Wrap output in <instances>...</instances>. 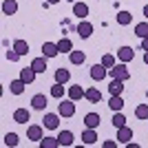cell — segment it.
<instances>
[{"label": "cell", "instance_id": "cell-29", "mask_svg": "<svg viewBox=\"0 0 148 148\" xmlns=\"http://www.w3.org/2000/svg\"><path fill=\"white\" fill-rule=\"evenodd\" d=\"M64 84H60V82H56L53 86H51V97H56V99H62L64 97Z\"/></svg>", "mask_w": 148, "mask_h": 148}, {"label": "cell", "instance_id": "cell-7", "mask_svg": "<svg viewBox=\"0 0 148 148\" xmlns=\"http://www.w3.org/2000/svg\"><path fill=\"white\" fill-rule=\"evenodd\" d=\"M36 71H33V66H25V69H20V80L25 82V84H33V82H36Z\"/></svg>", "mask_w": 148, "mask_h": 148}, {"label": "cell", "instance_id": "cell-27", "mask_svg": "<svg viewBox=\"0 0 148 148\" xmlns=\"http://www.w3.org/2000/svg\"><path fill=\"white\" fill-rule=\"evenodd\" d=\"M111 124L115 126V128H122V126H126V115H124L122 111L113 113V119H111Z\"/></svg>", "mask_w": 148, "mask_h": 148}, {"label": "cell", "instance_id": "cell-33", "mask_svg": "<svg viewBox=\"0 0 148 148\" xmlns=\"http://www.w3.org/2000/svg\"><path fill=\"white\" fill-rule=\"evenodd\" d=\"M2 142H5V146H18V142H20V137L16 135V133H7L5 135V139H2Z\"/></svg>", "mask_w": 148, "mask_h": 148}, {"label": "cell", "instance_id": "cell-30", "mask_svg": "<svg viewBox=\"0 0 148 148\" xmlns=\"http://www.w3.org/2000/svg\"><path fill=\"white\" fill-rule=\"evenodd\" d=\"M60 142H58V137H42L40 139V148H58Z\"/></svg>", "mask_w": 148, "mask_h": 148}, {"label": "cell", "instance_id": "cell-22", "mask_svg": "<svg viewBox=\"0 0 148 148\" xmlns=\"http://www.w3.org/2000/svg\"><path fill=\"white\" fill-rule=\"evenodd\" d=\"M122 91H124V82H122V80H115V77H111L108 93H111V95H122Z\"/></svg>", "mask_w": 148, "mask_h": 148}, {"label": "cell", "instance_id": "cell-24", "mask_svg": "<svg viewBox=\"0 0 148 148\" xmlns=\"http://www.w3.org/2000/svg\"><path fill=\"white\" fill-rule=\"evenodd\" d=\"M115 20H117V25L128 27L130 22H133V13H130V11H119L117 16H115Z\"/></svg>", "mask_w": 148, "mask_h": 148}, {"label": "cell", "instance_id": "cell-10", "mask_svg": "<svg viewBox=\"0 0 148 148\" xmlns=\"http://www.w3.org/2000/svg\"><path fill=\"white\" fill-rule=\"evenodd\" d=\"M42 56L44 58H58V56H60L58 42H44L42 44Z\"/></svg>", "mask_w": 148, "mask_h": 148}, {"label": "cell", "instance_id": "cell-21", "mask_svg": "<svg viewBox=\"0 0 148 148\" xmlns=\"http://www.w3.org/2000/svg\"><path fill=\"white\" fill-rule=\"evenodd\" d=\"M25 86H27V84L20 80V77H18V80H11V82H9V91H11L13 95H22V93H25Z\"/></svg>", "mask_w": 148, "mask_h": 148}, {"label": "cell", "instance_id": "cell-35", "mask_svg": "<svg viewBox=\"0 0 148 148\" xmlns=\"http://www.w3.org/2000/svg\"><path fill=\"white\" fill-rule=\"evenodd\" d=\"M102 64H104L106 69H113V66H115V56H111V53L102 56Z\"/></svg>", "mask_w": 148, "mask_h": 148}, {"label": "cell", "instance_id": "cell-18", "mask_svg": "<svg viewBox=\"0 0 148 148\" xmlns=\"http://www.w3.org/2000/svg\"><path fill=\"white\" fill-rule=\"evenodd\" d=\"M73 133L71 130H60V135H58V142H60V146H73Z\"/></svg>", "mask_w": 148, "mask_h": 148}, {"label": "cell", "instance_id": "cell-9", "mask_svg": "<svg viewBox=\"0 0 148 148\" xmlns=\"http://www.w3.org/2000/svg\"><path fill=\"white\" fill-rule=\"evenodd\" d=\"M77 36L84 38V40L91 38L93 36V25H91V22H86V20H80V22H77Z\"/></svg>", "mask_w": 148, "mask_h": 148}, {"label": "cell", "instance_id": "cell-42", "mask_svg": "<svg viewBox=\"0 0 148 148\" xmlns=\"http://www.w3.org/2000/svg\"><path fill=\"white\" fill-rule=\"evenodd\" d=\"M146 99H148V91H146Z\"/></svg>", "mask_w": 148, "mask_h": 148}, {"label": "cell", "instance_id": "cell-34", "mask_svg": "<svg viewBox=\"0 0 148 148\" xmlns=\"http://www.w3.org/2000/svg\"><path fill=\"white\" fill-rule=\"evenodd\" d=\"M135 117L137 119H148V104H139L135 108Z\"/></svg>", "mask_w": 148, "mask_h": 148}, {"label": "cell", "instance_id": "cell-26", "mask_svg": "<svg viewBox=\"0 0 148 148\" xmlns=\"http://www.w3.org/2000/svg\"><path fill=\"white\" fill-rule=\"evenodd\" d=\"M71 80V73H69V69H56V82H60V84H66V82Z\"/></svg>", "mask_w": 148, "mask_h": 148}, {"label": "cell", "instance_id": "cell-31", "mask_svg": "<svg viewBox=\"0 0 148 148\" xmlns=\"http://www.w3.org/2000/svg\"><path fill=\"white\" fill-rule=\"evenodd\" d=\"M13 49L18 51L20 56H27V53H29V42H27V40H16V42H13Z\"/></svg>", "mask_w": 148, "mask_h": 148}, {"label": "cell", "instance_id": "cell-19", "mask_svg": "<svg viewBox=\"0 0 148 148\" xmlns=\"http://www.w3.org/2000/svg\"><path fill=\"white\" fill-rule=\"evenodd\" d=\"M84 95H86V91H84V88H82L80 84H75V86H71V88H69V97L73 99V102H80V99L84 97Z\"/></svg>", "mask_w": 148, "mask_h": 148}, {"label": "cell", "instance_id": "cell-11", "mask_svg": "<svg viewBox=\"0 0 148 148\" xmlns=\"http://www.w3.org/2000/svg\"><path fill=\"white\" fill-rule=\"evenodd\" d=\"M29 119H31L29 108H16V111H13V122L16 124H27Z\"/></svg>", "mask_w": 148, "mask_h": 148}, {"label": "cell", "instance_id": "cell-15", "mask_svg": "<svg viewBox=\"0 0 148 148\" xmlns=\"http://www.w3.org/2000/svg\"><path fill=\"white\" fill-rule=\"evenodd\" d=\"M73 16H77L80 20H84L88 16V5L86 2H73Z\"/></svg>", "mask_w": 148, "mask_h": 148}, {"label": "cell", "instance_id": "cell-37", "mask_svg": "<svg viewBox=\"0 0 148 148\" xmlns=\"http://www.w3.org/2000/svg\"><path fill=\"white\" fill-rule=\"evenodd\" d=\"M117 144H119V142H113V139H108V142H104L102 146H104V148H117Z\"/></svg>", "mask_w": 148, "mask_h": 148}, {"label": "cell", "instance_id": "cell-41", "mask_svg": "<svg viewBox=\"0 0 148 148\" xmlns=\"http://www.w3.org/2000/svg\"><path fill=\"white\" fill-rule=\"evenodd\" d=\"M47 2H49V5H58V2H60V0H47Z\"/></svg>", "mask_w": 148, "mask_h": 148}, {"label": "cell", "instance_id": "cell-23", "mask_svg": "<svg viewBox=\"0 0 148 148\" xmlns=\"http://www.w3.org/2000/svg\"><path fill=\"white\" fill-rule=\"evenodd\" d=\"M84 97H86L91 104H97L99 99H102V93H99V88L91 86V88H86V95H84Z\"/></svg>", "mask_w": 148, "mask_h": 148}, {"label": "cell", "instance_id": "cell-32", "mask_svg": "<svg viewBox=\"0 0 148 148\" xmlns=\"http://www.w3.org/2000/svg\"><path fill=\"white\" fill-rule=\"evenodd\" d=\"M135 36H137V38H146V36H148V20L137 22V25H135Z\"/></svg>", "mask_w": 148, "mask_h": 148}, {"label": "cell", "instance_id": "cell-5", "mask_svg": "<svg viewBox=\"0 0 148 148\" xmlns=\"http://www.w3.org/2000/svg\"><path fill=\"white\" fill-rule=\"evenodd\" d=\"M106 75H108V69H106L104 64H102V62H99V64H93V66H91V80L102 82V80L106 77Z\"/></svg>", "mask_w": 148, "mask_h": 148}, {"label": "cell", "instance_id": "cell-2", "mask_svg": "<svg viewBox=\"0 0 148 148\" xmlns=\"http://www.w3.org/2000/svg\"><path fill=\"white\" fill-rule=\"evenodd\" d=\"M58 113H60L62 117H73V115H75V102L71 97L62 99L60 104H58Z\"/></svg>", "mask_w": 148, "mask_h": 148}, {"label": "cell", "instance_id": "cell-36", "mask_svg": "<svg viewBox=\"0 0 148 148\" xmlns=\"http://www.w3.org/2000/svg\"><path fill=\"white\" fill-rule=\"evenodd\" d=\"M5 58H7V60H9V62H18V60H20V58H22V56H20L18 51H16V49H13V47H11V49H9V51H7V53H5Z\"/></svg>", "mask_w": 148, "mask_h": 148}, {"label": "cell", "instance_id": "cell-20", "mask_svg": "<svg viewBox=\"0 0 148 148\" xmlns=\"http://www.w3.org/2000/svg\"><path fill=\"white\" fill-rule=\"evenodd\" d=\"M108 108H111L113 113L122 111V108H124V99H122V95H111V99H108Z\"/></svg>", "mask_w": 148, "mask_h": 148}, {"label": "cell", "instance_id": "cell-12", "mask_svg": "<svg viewBox=\"0 0 148 148\" xmlns=\"http://www.w3.org/2000/svg\"><path fill=\"white\" fill-rule=\"evenodd\" d=\"M133 139V128H128V126H122V128H117V142L119 144H126Z\"/></svg>", "mask_w": 148, "mask_h": 148}, {"label": "cell", "instance_id": "cell-8", "mask_svg": "<svg viewBox=\"0 0 148 148\" xmlns=\"http://www.w3.org/2000/svg\"><path fill=\"white\" fill-rule=\"evenodd\" d=\"M31 106H33L36 111H44V108L49 106V99H47V95L38 93V95H33V97H31Z\"/></svg>", "mask_w": 148, "mask_h": 148}, {"label": "cell", "instance_id": "cell-16", "mask_svg": "<svg viewBox=\"0 0 148 148\" xmlns=\"http://www.w3.org/2000/svg\"><path fill=\"white\" fill-rule=\"evenodd\" d=\"M47 60H49V58L40 56V58H36V60L31 62V66H33V71H36L38 75H40V73H47Z\"/></svg>", "mask_w": 148, "mask_h": 148}, {"label": "cell", "instance_id": "cell-40", "mask_svg": "<svg viewBox=\"0 0 148 148\" xmlns=\"http://www.w3.org/2000/svg\"><path fill=\"white\" fill-rule=\"evenodd\" d=\"M144 18H146V20H148V5H146V7H144Z\"/></svg>", "mask_w": 148, "mask_h": 148}, {"label": "cell", "instance_id": "cell-3", "mask_svg": "<svg viewBox=\"0 0 148 148\" xmlns=\"http://www.w3.org/2000/svg\"><path fill=\"white\" fill-rule=\"evenodd\" d=\"M42 137H44V130H42V126H40V124H31L29 128H27V139L40 144V139H42Z\"/></svg>", "mask_w": 148, "mask_h": 148}, {"label": "cell", "instance_id": "cell-38", "mask_svg": "<svg viewBox=\"0 0 148 148\" xmlns=\"http://www.w3.org/2000/svg\"><path fill=\"white\" fill-rule=\"evenodd\" d=\"M142 51H148V36L142 38Z\"/></svg>", "mask_w": 148, "mask_h": 148}, {"label": "cell", "instance_id": "cell-1", "mask_svg": "<svg viewBox=\"0 0 148 148\" xmlns=\"http://www.w3.org/2000/svg\"><path fill=\"white\" fill-rule=\"evenodd\" d=\"M108 75H111V77H115V80L126 82V80L130 77V71L126 69V62H119V64H115L113 69H108Z\"/></svg>", "mask_w": 148, "mask_h": 148}, {"label": "cell", "instance_id": "cell-13", "mask_svg": "<svg viewBox=\"0 0 148 148\" xmlns=\"http://www.w3.org/2000/svg\"><path fill=\"white\" fill-rule=\"evenodd\" d=\"M99 122H102L99 113H86V115H84V126H86V128H97Z\"/></svg>", "mask_w": 148, "mask_h": 148}, {"label": "cell", "instance_id": "cell-28", "mask_svg": "<svg viewBox=\"0 0 148 148\" xmlns=\"http://www.w3.org/2000/svg\"><path fill=\"white\" fill-rule=\"evenodd\" d=\"M58 49H60V53H71L73 51V42L69 38H62V40H58Z\"/></svg>", "mask_w": 148, "mask_h": 148}, {"label": "cell", "instance_id": "cell-39", "mask_svg": "<svg viewBox=\"0 0 148 148\" xmlns=\"http://www.w3.org/2000/svg\"><path fill=\"white\" fill-rule=\"evenodd\" d=\"M144 64H148V51H144Z\"/></svg>", "mask_w": 148, "mask_h": 148}, {"label": "cell", "instance_id": "cell-14", "mask_svg": "<svg viewBox=\"0 0 148 148\" xmlns=\"http://www.w3.org/2000/svg\"><path fill=\"white\" fill-rule=\"evenodd\" d=\"M82 142L86 144V146H93V144L97 142V128H86L82 133Z\"/></svg>", "mask_w": 148, "mask_h": 148}, {"label": "cell", "instance_id": "cell-6", "mask_svg": "<svg viewBox=\"0 0 148 148\" xmlns=\"http://www.w3.org/2000/svg\"><path fill=\"white\" fill-rule=\"evenodd\" d=\"M117 60L119 62H133V60H135V51H133V47H119V49H117Z\"/></svg>", "mask_w": 148, "mask_h": 148}, {"label": "cell", "instance_id": "cell-25", "mask_svg": "<svg viewBox=\"0 0 148 148\" xmlns=\"http://www.w3.org/2000/svg\"><path fill=\"white\" fill-rule=\"evenodd\" d=\"M16 11H18V2L16 0H5L2 2V13L5 16H13Z\"/></svg>", "mask_w": 148, "mask_h": 148}, {"label": "cell", "instance_id": "cell-4", "mask_svg": "<svg viewBox=\"0 0 148 148\" xmlns=\"http://www.w3.org/2000/svg\"><path fill=\"white\" fill-rule=\"evenodd\" d=\"M60 113H47L42 117V122H44V128H49V130H56L58 126H60Z\"/></svg>", "mask_w": 148, "mask_h": 148}, {"label": "cell", "instance_id": "cell-17", "mask_svg": "<svg viewBox=\"0 0 148 148\" xmlns=\"http://www.w3.org/2000/svg\"><path fill=\"white\" fill-rule=\"evenodd\" d=\"M69 60H71V64H75V66H80V64H84V60H86V53L84 51H71L69 53Z\"/></svg>", "mask_w": 148, "mask_h": 148}]
</instances>
